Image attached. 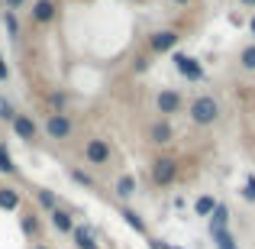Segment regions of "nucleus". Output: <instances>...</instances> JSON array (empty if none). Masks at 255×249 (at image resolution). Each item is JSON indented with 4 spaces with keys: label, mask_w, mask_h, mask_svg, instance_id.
Here are the masks:
<instances>
[{
    "label": "nucleus",
    "mask_w": 255,
    "mask_h": 249,
    "mask_svg": "<svg viewBox=\"0 0 255 249\" xmlns=\"http://www.w3.org/2000/svg\"><path fill=\"white\" fill-rule=\"evenodd\" d=\"M191 120L197 126H210L220 120V100L213 97V94H197V97L191 100Z\"/></svg>",
    "instance_id": "nucleus-1"
},
{
    "label": "nucleus",
    "mask_w": 255,
    "mask_h": 249,
    "mask_svg": "<svg viewBox=\"0 0 255 249\" xmlns=\"http://www.w3.org/2000/svg\"><path fill=\"white\" fill-rule=\"evenodd\" d=\"M149 175H152V181H155L158 188H168L174 178H178V162L168 156H158L155 162L149 165Z\"/></svg>",
    "instance_id": "nucleus-2"
},
{
    "label": "nucleus",
    "mask_w": 255,
    "mask_h": 249,
    "mask_svg": "<svg viewBox=\"0 0 255 249\" xmlns=\"http://www.w3.org/2000/svg\"><path fill=\"white\" fill-rule=\"evenodd\" d=\"M45 133H49L52 139H71V133H75V123H71L68 113H49L45 117Z\"/></svg>",
    "instance_id": "nucleus-3"
},
{
    "label": "nucleus",
    "mask_w": 255,
    "mask_h": 249,
    "mask_svg": "<svg viewBox=\"0 0 255 249\" xmlns=\"http://www.w3.org/2000/svg\"><path fill=\"white\" fill-rule=\"evenodd\" d=\"M110 156L113 152H110V143H107V139H91V143L84 146V159L91 165H107Z\"/></svg>",
    "instance_id": "nucleus-4"
},
{
    "label": "nucleus",
    "mask_w": 255,
    "mask_h": 249,
    "mask_svg": "<svg viewBox=\"0 0 255 249\" xmlns=\"http://www.w3.org/2000/svg\"><path fill=\"white\" fill-rule=\"evenodd\" d=\"M174 45H178V32L174 29H158L149 36V49L155 52V55H162V52H174Z\"/></svg>",
    "instance_id": "nucleus-5"
},
{
    "label": "nucleus",
    "mask_w": 255,
    "mask_h": 249,
    "mask_svg": "<svg viewBox=\"0 0 255 249\" xmlns=\"http://www.w3.org/2000/svg\"><path fill=\"white\" fill-rule=\"evenodd\" d=\"M174 68H178L181 75L187 78V81H204V68H200V62H194L191 55H181V52H174Z\"/></svg>",
    "instance_id": "nucleus-6"
},
{
    "label": "nucleus",
    "mask_w": 255,
    "mask_h": 249,
    "mask_svg": "<svg viewBox=\"0 0 255 249\" xmlns=\"http://www.w3.org/2000/svg\"><path fill=\"white\" fill-rule=\"evenodd\" d=\"M155 107H158V113L171 117V113H178V110H181V94H178V91H171V87H162V91L155 94Z\"/></svg>",
    "instance_id": "nucleus-7"
},
{
    "label": "nucleus",
    "mask_w": 255,
    "mask_h": 249,
    "mask_svg": "<svg viewBox=\"0 0 255 249\" xmlns=\"http://www.w3.org/2000/svg\"><path fill=\"white\" fill-rule=\"evenodd\" d=\"M149 143H155V146L174 143V126L168 123V120H155V123H149Z\"/></svg>",
    "instance_id": "nucleus-8"
},
{
    "label": "nucleus",
    "mask_w": 255,
    "mask_h": 249,
    "mask_svg": "<svg viewBox=\"0 0 255 249\" xmlns=\"http://www.w3.org/2000/svg\"><path fill=\"white\" fill-rule=\"evenodd\" d=\"M10 126H13V133H16L19 139H26V143H32V139H36V133H39V126L32 123V117H29V113H16Z\"/></svg>",
    "instance_id": "nucleus-9"
},
{
    "label": "nucleus",
    "mask_w": 255,
    "mask_h": 249,
    "mask_svg": "<svg viewBox=\"0 0 255 249\" xmlns=\"http://www.w3.org/2000/svg\"><path fill=\"white\" fill-rule=\"evenodd\" d=\"M71 240H75L78 249H100L97 237H94V230H91V227H84V224H75V230H71Z\"/></svg>",
    "instance_id": "nucleus-10"
},
{
    "label": "nucleus",
    "mask_w": 255,
    "mask_h": 249,
    "mask_svg": "<svg viewBox=\"0 0 255 249\" xmlns=\"http://www.w3.org/2000/svg\"><path fill=\"white\" fill-rule=\"evenodd\" d=\"M55 16H58L55 0H36V3H32V19H36V23H52Z\"/></svg>",
    "instance_id": "nucleus-11"
},
{
    "label": "nucleus",
    "mask_w": 255,
    "mask_h": 249,
    "mask_svg": "<svg viewBox=\"0 0 255 249\" xmlns=\"http://www.w3.org/2000/svg\"><path fill=\"white\" fill-rule=\"evenodd\" d=\"M230 230V207L217 204V211L210 214V233L217 237V233H226Z\"/></svg>",
    "instance_id": "nucleus-12"
},
{
    "label": "nucleus",
    "mask_w": 255,
    "mask_h": 249,
    "mask_svg": "<svg viewBox=\"0 0 255 249\" xmlns=\"http://www.w3.org/2000/svg\"><path fill=\"white\" fill-rule=\"evenodd\" d=\"M49 220H52V227H55L58 233H71L75 230V220H71V214L65 211V207H55V211L49 214Z\"/></svg>",
    "instance_id": "nucleus-13"
},
{
    "label": "nucleus",
    "mask_w": 255,
    "mask_h": 249,
    "mask_svg": "<svg viewBox=\"0 0 255 249\" xmlns=\"http://www.w3.org/2000/svg\"><path fill=\"white\" fill-rule=\"evenodd\" d=\"M0 211H19V191L16 188H0Z\"/></svg>",
    "instance_id": "nucleus-14"
},
{
    "label": "nucleus",
    "mask_w": 255,
    "mask_h": 249,
    "mask_svg": "<svg viewBox=\"0 0 255 249\" xmlns=\"http://www.w3.org/2000/svg\"><path fill=\"white\" fill-rule=\"evenodd\" d=\"M36 201H39V207H45L49 214L58 207V198H55V191H45V188H42V191H36Z\"/></svg>",
    "instance_id": "nucleus-15"
},
{
    "label": "nucleus",
    "mask_w": 255,
    "mask_h": 249,
    "mask_svg": "<svg viewBox=\"0 0 255 249\" xmlns=\"http://www.w3.org/2000/svg\"><path fill=\"white\" fill-rule=\"evenodd\" d=\"M132 191H136V178H132V175H123V178H117V194H120V198H129Z\"/></svg>",
    "instance_id": "nucleus-16"
},
{
    "label": "nucleus",
    "mask_w": 255,
    "mask_h": 249,
    "mask_svg": "<svg viewBox=\"0 0 255 249\" xmlns=\"http://www.w3.org/2000/svg\"><path fill=\"white\" fill-rule=\"evenodd\" d=\"M194 211H197V217H210V214L217 211V201H213V198H207V194H204V198H197Z\"/></svg>",
    "instance_id": "nucleus-17"
},
{
    "label": "nucleus",
    "mask_w": 255,
    "mask_h": 249,
    "mask_svg": "<svg viewBox=\"0 0 255 249\" xmlns=\"http://www.w3.org/2000/svg\"><path fill=\"white\" fill-rule=\"evenodd\" d=\"M239 65H243L246 71H255V45H246V49L239 52Z\"/></svg>",
    "instance_id": "nucleus-18"
},
{
    "label": "nucleus",
    "mask_w": 255,
    "mask_h": 249,
    "mask_svg": "<svg viewBox=\"0 0 255 249\" xmlns=\"http://www.w3.org/2000/svg\"><path fill=\"white\" fill-rule=\"evenodd\" d=\"M19 224H23V233H26V237H36V233H39L36 214H23V217H19Z\"/></svg>",
    "instance_id": "nucleus-19"
},
{
    "label": "nucleus",
    "mask_w": 255,
    "mask_h": 249,
    "mask_svg": "<svg viewBox=\"0 0 255 249\" xmlns=\"http://www.w3.org/2000/svg\"><path fill=\"white\" fill-rule=\"evenodd\" d=\"M0 172L3 175H16V165H13L10 152H6V146H0Z\"/></svg>",
    "instance_id": "nucleus-20"
},
{
    "label": "nucleus",
    "mask_w": 255,
    "mask_h": 249,
    "mask_svg": "<svg viewBox=\"0 0 255 249\" xmlns=\"http://www.w3.org/2000/svg\"><path fill=\"white\" fill-rule=\"evenodd\" d=\"M13 117H16V107L10 104V100L0 94V120H6V123H13Z\"/></svg>",
    "instance_id": "nucleus-21"
},
{
    "label": "nucleus",
    "mask_w": 255,
    "mask_h": 249,
    "mask_svg": "<svg viewBox=\"0 0 255 249\" xmlns=\"http://www.w3.org/2000/svg\"><path fill=\"white\" fill-rule=\"evenodd\" d=\"M213 240H217V249H239L230 230H226V233H217V237H213Z\"/></svg>",
    "instance_id": "nucleus-22"
},
{
    "label": "nucleus",
    "mask_w": 255,
    "mask_h": 249,
    "mask_svg": "<svg viewBox=\"0 0 255 249\" xmlns=\"http://www.w3.org/2000/svg\"><path fill=\"white\" fill-rule=\"evenodd\" d=\"M123 217H126V224H129L132 230L145 233V227H142V220H139V214H136V211H129V207H123Z\"/></svg>",
    "instance_id": "nucleus-23"
},
{
    "label": "nucleus",
    "mask_w": 255,
    "mask_h": 249,
    "mask_svg": "<svg viewBox=\"0 0 255 249\" xmlns=\"http://www.w3.org/2000/svg\"><path fill=\"white\" fill-rule=\"evenodd\" d=\"M243 198H246V201H255V175H249V178H246V185H243Z\"/></svg>",
    "instance_id": "nucleus-24"
},
{
    "label": "nucleus",
    "mask_w": 255,
    "mask_h": 249,
    "mask_svg": "<svg viewBox=\"0 0 255 249\" xmlns=\"http://www.w3.org/2000/svg\"><path fill=\"white\" fill-rule=\"evenodd\" d=\"M71 178H75V181H81V185H87V188H91V185H94V181H91V175H84V172H78V168H71Z\"/></svg>",
    "instance_id": "nucleus-25"
},
{
    "label": "nucleus",
    "mask_w": 255,
    "mask_h": 249,
    "mask_svg": "<svg viewBox=\"0 0 255 249\" xmlns=\"http://www.w3.org/2000/svg\"><path fill=\"white\" fill-rule=\"evenodd\" d=\"M6 29L16 36V16H13V13H6Z\"/></svg>",
    "instance_id": "nucleus-26"
},
{
    "label": "nucleus",
    "mask_w": 255,
    "mask_h": 249,
    "mask_svg": "<svg viewBox=\"0 0 255 249\" xmlns=\"http://www.w3.org/2000/svg\"><path fill=\"white\" fill-rule=\"evenodd\" d=\"M6 78H10V68H6V62L0 58V81H6Z\"/></svg>",
    "instance_id": "nucleus-27"
},
{
    "label": "nucleus",
    "mask_w": 255,
    "mask_h": 249,
    "mask_svg": "<svg viewBox=\"0 0 255 249\" xmlns=\"http://www.w3.org/2000/svg\"><path fill=\"white\" fill-rule=\"evenodd\" d=\"M3 3H6V6H10V13H13V10H19V6H23V3H26V0H3Z\"/></svg>",
    "instance_id": "nucleus-28"
},
{
    "label": "nucleus",
    "mask_w": 255,
    "mask_h": 249,
    "mask_svg": "<svg viewBox=\"0 0 255 249\" xmlns=\"http://www.w3.org/2000/svg\"><path fill=\"white\" fill-rule=\"evenodd\" d=\"M249 29H252V36H255V16H252V23H249Z\"/></svg>",
    "instance_id": "nucleus-29"
},
{
    "label": "nucleus",
    "mask_w": 255,
    "mask_h": 249,
    "mask_svg": "<svg viewBox=\"0 0 255 249\" xmlns=\"http://www.w3.org/2000/svg\"><path fill=\"white\" fill-rule=\"evenodd\" d=\"M174 3H181V6H187V3H191V0H174Z\"/></svg>",
    "instance_id": "nucleus-30"
},
{
    "label": "nucleus",
    "mask_w": 255,
    "mask_h": 249,
    "mask_svg": "<svg viewBox=\"0 0 255 249\" xmlns=\"http://www.w3.org/2000/svg\"><path fill=\"white\" fill-rule=\"evenodd\" d=\"M239 3H246V6H252V3H255V0H239Z\"/></svg>",
    "instance_id": "nucleus-31"
},
{
    "label": "nucleus",
    "mask_w": 255,
    "mask_h": 249,
    "mask_svg": "<svg viewBox=\"0 0 255 249\" xmlns=\"http://www.w3.org/2000/svg\"><path fill=\"white\" fill-rule=\"evenodd\" d=\"M32 249H49V246H32Z\"/></svg>",
    "instance_id": "nucleus-32"
}]
</instances>
